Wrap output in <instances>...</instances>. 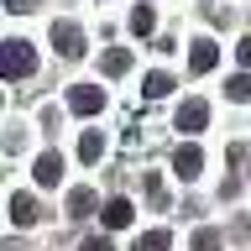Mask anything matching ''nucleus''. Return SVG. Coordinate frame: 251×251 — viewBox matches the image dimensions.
Instances as JSON below:
<instances>
[{
  "label": "nucleus",
  "mask_w": 251,
  "mask_h": 251,
  "mask_svg": "<svg viewBox=\"0 0 251 251\" xmlns=\"http://www.w3.org/2000/svg\"><path fill=\"white\" fill-rule=\"evenodd\" d=\"M5 215H11V225L26 230L31 220H37V199H31V194H11V199H5Z\"/></svg>",
  "instance_id": "6"
},
{
  "label": "nucleus",
  "mask_w": 251,
  "mask_h": 251,
  "mask_svg": "<svg viewBox=\"0 0 251 251\" xmlns=\"http://www.w3.org/2000/svg\"><path fill=\"white\" fill-rule=\"evenodd\" d=\"M37 0H5V11H31Z\"/></svg>",
  "instance_id": "20"
},
{
  "label": "nucleus",
  "mask_w": 251,
  "mask_h": 251,
  "mask_svg": "<svg viewBox=\"0 0 251 251\" xmlns=\"http://www.w3.org/2000/svg\"><path fill=\"white\" fill-rule=\"evenodd\" d=\"M204 126H209V105H204V100H183V110H178V131L194 136V131H204Z\"/></svg>",
  "instance_id": "5"
},
{
  "label": "nucleus",
  "mask_w": 251,
  "mask_h": 251,
  "mask_svg": "<svg viewBox=\"0 0 251 251\" xmlns=\"http://www.w3.org/2000/svg\"><path fill=\"white\" fill-rule=\"evenodd\" d=\"M199 168H204V152L194 147V141H183V147L173 152V173H178L183 183H194V178H199Z\"/></svg>",
  "instance_id": "3"
},
{
  "label": "nucleus",
  "mask_w": 251,
  "mask_h": 251,
  "mask_svg": "<svg viewBox=\"0 0 251 251\" xmlns=\"http://www.w3.org/2000/svg\"><path fill=\"white\" fill-rule=\"evenodd\" d=\"M68 110H74V115H100V110H105V89L74 84V89H68Z\"/></svg>",
  "instance_id": "2"
},
{
  "label": "nucleus",
  "mask_w": 251,
  "mask_h": 251,
  "mask_svg": "<svg viewBox=\"0 0 251 251\" xmlns=\"http://www.w3.org/2000/svg\"><path fill=\"white\" fill-rule=\"evenodd\" d=\"M235 58H241V63L251 68V37H241V47H235Z\"/></svg>",
  "instance_id": "19"
},
{
  "label": "nucleus",
  "mask_w": 251,
  "mask_h": 251,
  "mask_svg": "<svg viewBox=\"0 0 251 251\" xmlns=\"http://www.w3.org/2000/svg\"><path fill=\"white\" fill-rule=\"evenodd\" d=\"M225 94H230L235 105H246V100H251V74H235L230 84H225Z\"/></svg>",
  "instance_id": "16"
},
{
  "label": "nucleus",
  "mask_w": 251,
  "mask_h": 251,
  "mask_svg": "<svg viewBox=\"0 0 251 251\" xmlns=\"http://www.w3.org/2000/svg\"><path fill=\"white\" fill-rule=\"evenodd\" d=\"M31 68H37V52H31V42H21V37H11V42H0V74H5V84H16V78H26Z\"/></svg>",
  "instance_id": "1"
},
{
  "label": "nucleus",
  "mask_w": 251,
  "mask_h": 251,
  "mask_svg": "<svg viewBox=\"0 0 251 251\" xmlns=\"http://www.w3.org/2000/svg\"><path fill=\"white\" fill-rule=\"evenodd\" d=\"M168 246H173L168 230H147V235H136V246H131V251H168Z\"/></svg>",
  "instance_id": "13"
},
{
  "label": "nucleus",
  "mask_w": 251,
  "mask_h": 251,
  "mask_svg": "<svg viewBox=\"0 0 251 251\" xmlns=\"http://www.w3.org/2000/svg\"><path fill=\"white\" fill-rule=\"evenodd\" d=\"M220 246H225L220 230H199V235H194V251H220Z\"/></svg>",
  "instance_id": "17"
},
{
  "label": "nucleus",
  "mask_w": 251,
  "mask_h": 251,
  "mask_svg": "<svg viewBox=\"0 0 251 251\" xmlns=\"http://www.w3.org/2000/svg\"><path fill=\"white\" fill-rule=\"evenodd\" d=\"M168 89H173V78H168V74H147V78H141V94H147V100H162Z\"/></svg>",
  "instance_id": "15"
},
{
  "label": "nucleus",
  "mask_w": 251,
  "mask_h": 251,
  "mask_svg": "<svg viewBox=\"0 0 251 251\" xmlns=\"http://www.w3.org/2000/svg\"><path fill=\"white\" fill-rule=\"evenodd\" d=\"M100 68H105V78H121L131 68V47H110L105 58H100Z\"/></svg>",
  "instance_id": "10"
},
{
  "label": "nucleus",
  "mask_w": 251,
  "mask_h": 251,
  "mask_svg": "<svg viewBox=\"0 0 251 251\" xmlns=\"http://www.w3.org/2000/svg\"><path fill=\"white\" fill-rule=\"evenodd\" d=\"M52 47H58L63 58H78V52H84V31H78L74 21H52Z\"/></svg>",
  "instance_id": "4"
},
{
  "label": "nucleus",
  "mask_w": 251,
  "mask_h": 251,
  "mask_svg": "<svg viewBox=\"0 0 251 251\" xmlns=\"http://www.w3.org/2000/svg\"><path fill=\"white\" fill-rule=\"evenodd\" d=\"M78 251H115V246H110V235H89V241H84Z\"/></svg>",
  "instance_id": "18"
},
{
  "label": "nucleus",
  "mask_w": 251,
  "mask_h": 251,
  "mask_svg": "<svg viewBox=\"0 0 251 251\" xmlns=\"http://www.w3.org/2000/svg\"><path fill=\"white\" fill-rule=\"evenodd\" d=\"M94 204H100L94 188H74V194H68V215H94Z\"/></svg>",
  "instance_id": "12"
},
{
  "label": "nucleus",
  "mask_w": 251,
  "mask_h": 251,
  "mask_svg": "<svg viewBox=\"0 0 251 251\" xmlns=\"http://www.w3.org/2000/svg\"><path fill=\"white\" fill-rule=\"evenodd\" d=\"M78 157H84V162H100V157H105V136H100V131H84V136H78Z\"/></svg>",
  "instance_id": "11"
},
{
  "label": "nucleus",
  "mask_w": 251,
  "mask_h": 251,
  "mask_svg": "<svg viewBox=\"0 0 251 251\" xmlns=\"http://www.w3.org/2000/svg\"><path fill=\"white\" fill-rule=\"evenodd\" d=\"M131 215H136V209H131V199H110L105 209H100L105 230H126V225H131Z\"/></svg>",
  "instance_id": "8"
},
{
  "label": "nucleus",
  "mask_w": 251,
  "mask_h": 251,
  "mask_svg": "<svg viewBox=\"0 0 251 251\" xmlns=\"http://www.w3.org/2000/svg\"><path fill=\"white\" fill-rule=\"evenodd\" d=\"M58 178H63V157H58V152H42V157H37V183L52 188Z\"/></svg>",
  "instance_id": "9"
},
{
  "label": "nucleus",
  "mask_w": 251,
  "mask_h": 251,
  "mask_svg": "<svg viewBox=\"0 0 251 251\" xmlns=\"http://www.w3.org/2000/svg\"><path fill=\"white\" fill-rule=\"evenodd\" d=\"M215 63H220V47L209 42V37H199V42H194V52H188V68H194V74H209Z\"/></svg>",
  "instance_id": "7"
},
{
  "label": "nucleus",
  "mask_w": 251,
  "mask_h": 251,
  "mask_svg": "<svg viewBox=\"0 0 251 251\" xmlns=\"http://www.w3.org/2000/svg\"><path fill=\"white\" fill-rule=\"evenodd\" d=\"M152 26H157L152 5H136V11H131V31H136V37H152Z\"/></svg>",
  "instance_id": "14"
}]
</instances>
